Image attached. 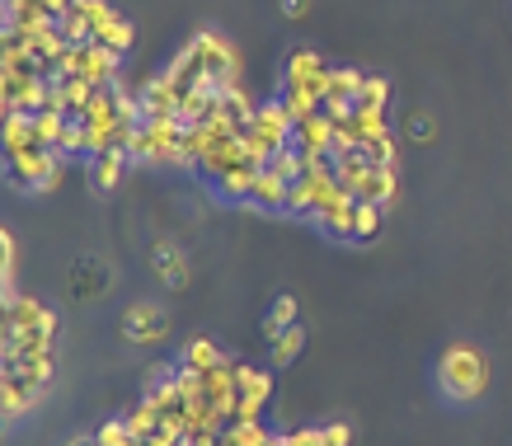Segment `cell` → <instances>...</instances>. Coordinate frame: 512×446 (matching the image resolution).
<instances>
[{
    "label": "cell",
    "instance_id": "obj_9",
    "mask_svg": "<svg viewBox=\"0 0 512 446\" xmlns=\"http://www.w3.org/2000/svg\"><path fill=\"white\" fill-rule=\"evenodd\" d=\"M315 221L325 226L334 240H353V221H357V198L353 193H339V198H329L320 212H315Z\"/></svg>",
    "mask_w": 512,
    "mask_h": 446
},
{
    "label": "cell",
    "instance_id": "obj_12",
    "mask_svg": "<svg viewBox=\"0 0 512 446\" xmlns=\"http://www.w3.org/2000/svg\"><path fill=\"white\" fill-rule=\"evenodd\" d=\"M249 202H254L259 212H287V202H292V184L264 165V170H259V179H254V198H249Z\"/></svg>",
    "mask_w": 512,
    "mask_h": 446
},
{
    "label": "cell",
    "instance_id": "obj_2",
    "mask_svg": "<svg viewBox=\"0 0 512 446\" xmlns=\"http://www.w3.org/2000/svg\"><path fill=\"white\" fill-rule=\"evenodd\" d=\"M292 132H296V123H292V113H287V104H282V99H268V104L254 108V118H249V127H245V151L254 155L259 165H268L278 151L292 146Z\"/></svg>",
    "mask_w": 512,
    "mask_h": 446
},
{
    "label": "cell",
    "instance_id": "obj_16",
    "mask_svg": "<svg viewBox=\"0 0 512 446\" xmlns=\"http://www.w3.org/2000/svg\"><path fill=\"white\" fill-rule=\"evenodd\" d=\"M287 446H353V428L348 423H325V428H296L282 432Z\"/></svg>",
    "mask_w": 512,
    "mask_h": 446
},
{
    "label": "cell",
    "instance_id": "obj_7",
    "mask_svg": "<svg viewBox=\"0 0 512 446\" xmlns=\"http://www.w3.org/2000/svg\"><path fill=\"white\" fill-rule=\"evenodd\" d=\"M362 80L367 71H353V66H334L329 71V85H325V118H348L357 108V94H362Z\"/></svg>",
    "mask_w": 512,
    "mask_h": 446
},
{
    "label": "cell",
    "instance_id": "obj_17",
    "mask_svg": "<svg viewBox=\"0 0 512 446\" xmlns=\"http://www.w3.org/2000/svg\"><path fill=\"white\" fill-rule=\"evenodd\" d=\"M395 193H400V179H395V170H367V179L357 184L353 198L357 202H376V207H390V202H395Z\"/></svg>",
    "mask_w": 512,
    "mask_h": 446
},
{
    "label": "cell",
    "instance_id": "obj_1",
    "mask_svg": "<svg viewBox=\"0 0 512 446\" xmlns=\"http://www.w3.org/2000/svg\"><path fill=\"white\" fill-rule=\"evenodd\" d=\"M437 385L447 390L451 400H480L484 390H489V362H484L480 348L456 343L437 362Z\"/></svg>",
    "mask_w": 512,
    "mask_h": 446
},
{
    "label": "cell",
    "instance_id": "obj_26",
    "mask_svg": "<svg viewBox=\"0 0 512 446\" xmlns=\"http://www.w3.org/2000/svg\"><path fill=\"white\" fill-rule=\"evenodd\" d=\"M306 348V329L301 324H292V329H282L278 339H273V362L278 367H287V362H296V353Z\"/></svg>",
    "mask_w": 512,
    "mask_h": 446
},
{
    "label": "cell",
    "instance_id": "obj_24",
    "mask_svg": "<svg viewBox=\"0 0 512 446\" xmlns=\"http://www.w3.org/2000/svg\"><path fill=\"white\" fill-rule=\"evenodd\" d=\"M273 432L264 423H231V428L221 432V446H268Z\"/></svg>",
    "mask_w": 512,
    "mask_h": 446
},
{
    "label": "cell",
    "instance_id": "obj_23",
    "mask_svg": "<svg viewBox=\"0 0 512 446\" xmlns=\"http://www.w3.org/2000/svg\"><path fill=\"white\" fill-rule=\"evenodd\" d=\"M160 423H165V414H160V409H156L151 400H141L137 409L127 414V428H132V437H137V442H141V437H156Z\"/></svg>",
    "mask_w": 512,
    "mask_h": 446
},
{
    "label": "cell",
    "instance_id": "obj_6",
    "mask_svg": "<svg viewBox=\"0 0 512 446\" xmlns=\"http://www.w3.org/2000/svg\"><path fill=\"white\" fill-rule=\"evenodd\" d=\"M329 71H334V66H329L320 52H311V47H296L292 57H287V66H282V90H311V94H320V99H325Z\"/></svg>",
    "mask_w": 512,
    "mask_h": 446
},
{
    "label": "cell",
    "instance_id": "obj_10",
    "mask_svg": "<svg viewBox=\"0 0 512 446\" xmlns=\"http://www.w3.org/2000/svg\"><path fill=\"white\" fill-rule=\"evenodd\" d=\"M123 329L132 343H151L165 334V310H156L151 301H137V306H127L123 315Z\"/></svg>",
    "mask_w": 512,
    "mask_h": 446
},
{
    "label": "cell",
    "instance_id": "obj_27",
    "mask_svg": "<svg viewBox=\"0 0 512 446\" xmlns=\"http://www.w3.org/2000/svg\"><path fill=\"white\" fill-rule=\"evenodd\" d=\"M357 108H376V113H386V108H390V80L386 76H367V80H362Z\"/></svg>",
    "mask_w": 512,
    "mask_h": 446
},
{
    "label": "cell",
    "instance_id": "obj_25",
    "mask_svg": "<svg viewBox=\"0 0 512 446\" xmlns=\"http://www.w3.org/2000/svg\"><path fill=\"white\" fill-rule=\"evenodd\" d=\"M15 235L5 231L0 235V287H5V301H15V273H19V263H15Z\"/></svg>",
    "mask_w": 512,
    "mask_h": 446
},
{
    "label": "cell",
    "instance_id": "obj_21",
    "mask_svg": "<svg viewBox=\"0 0 512 446\" xmlns=\"http://www.w3.org/2000/svg\"><path fill=\"white\" fill-rule=\"evenodd\" d=\"M357 151L367 155V165L372 170H395V160H400V146H395V137L390 132H376V137H367Z\"/></svg>",
    "mask_w": 512,
    "mask_h": 446
},
{
    "label": "cell",
    "instance_id": "obj_13",
    "mask_svg": "<svg viewBox=\"0 0 512 446\" xmlns=\"http://www.w3.org/2000/svg\"><path fill=\"white\" fill-rule=\"evenodd\" d=\"M52 371H57V353H47V357H5V376L29 381L33 390H47V385H52Z\"/></svg>",
    "mask_w": 512,
    "mask_h": 446
},
{
    "label": "cell",
    "instance_id": "obj_22",
    "mask_svg": "<svg viewBox=\"0 0 512 446\" xmlns=\"http://www.w3.org/2000/svg\"><path fill=\"white\" fill-rule=\"evenodd\" d=\"M381 226H386V207H376V202H357V221H353V240H357V245H372V240H381Z\"/></svg>",
    "mask_w": 512,
    "mask_h": 446
},
{
    "label": "cell",
    "instance_id": "obj_8",
    "mask_svg": "<svg viewBox=\"0 0 512 446\" xmlns=\"http://www.w3.org/2000/svg\"><path fill=\"white\" fill-rule=\"evenodd\" d=\"M137 99H141V118H179V104H184L179 85H174L165 71L146 80V85L137 90Z\"/></svg>",
    "mask_w": 512,
    "mask_h": 446
},
{
    "label": "cell",
    "instance_id": "obj_31",
    "mask_svg": "<svg viewBox=\"0 0 512 446\" xmlns=\"http://www.w3.org/2000/svg\"><path fill=\"white\" fill-rule=\"evenodd\" d=\"M428 132H433V127H428V118H419V113H414V118H409V137H428Z\"/></svg>",
    "mask_w": 512,
    "mask_h": 446
},
{
    "label": "cell",
    "instance_id": "obj_18",
    "mask_svg": "<svg viewBox=\"0 0 512 446\" xmlns=\"http://www.w3.org/2000/svg\"><path fill=\"white\" fill-rule=\"evenodd\" d=\"M5 418H24L33 409V404L43 400V390H33L29 381H19V376H5Z\"/></svg>",
    "mask_w": 512,
    "mask_h": 446
},
{
    "label": "cell",
    "instance_id": "obj_29",
    "mask_svg": "<svg viewBox=\"0 0 512 446\" xmlns=\"http://www.w3.org/2000/svg\"><path fill=\"white\" fill-rule=\"evenodd\" d=\"M156 268H160V277H165V282L184 287V254H179L174 245H160L156 249Z\"/></svg>",
    "mask_w": 512,
    "mask_h": 446
},
{
    "label": "cell",
    "instance_id": "obj_19",
    "mask_svg": "<svg viewBox=\"0 0 512 446\" xmlns=\"http://www.w3.org/2000/svg\"><path fill=\"white\" fill-rule=\"evenodd\" d=\"M226 362V353H221L212 339H188L184 353H179V367H193V371H212Z\"/></svg>",
    "mask_w": 512,
    "mask_h": 446
},
{
    "label": "cell",
    "instance_id": "obj_14",
    "mask_svg": "<svg viewBox=\"0 0 512 446\" xmlns=\"http://www.w3.org/2000/svg\"><path fill=\"white\" fill-rule=\"evenodd\" d=\"M259 170H264V165H259V160H245V165H235V170H226L217 179V193L226 202H249L254 198V179H259Z\"/></svg>",
    "mask_w": 512,
    "mask_h": 446
},
{
    "label": "cell",
    "instance_id": "obj_3",
    "mask_svg": "<svg viewBox=\"0 0 512 446\" xmlns=\"http://www.w3.org/2000/svg\"><path fill=\"white\" fill-rule=\"evenodd\" d=\"M184 132H188L184 118H141L132 160H146V165H188Z\"/></svg>",
    "mask_w": 512,
    "mask_h": 446
},
{
    "label": "cell",
    "instance_id": "obj_11",
    "mask_svg": "<svg viewBox=\"0 0 512 446\" xmlns=\"http://www.w3.org/2000/svg\"><path fill=\"white\" fill-rule=\"evenodd\" d=\"M127 160H132L127 151H99V155H90V160H85V174H90L94 193H113V188H118V179H123V170H127Z\"/></svg>",
    "mask_w": 512,
    "mask_h": 446
},
{
    "label": "cell",
    "instance_id": "obj_15",
    "mask_svg": "<svg viewBox=\"0 0 512 446\" xmlns=\"http://www.w3.org/2000/svg\"><path fill=\"white\" fill-rule=\"evenodd\" d=\"M52 310L38 301V296H15V301H5V334H19V329H38Z\"/></svg>",
    "mask_w": 512,
    "mask_h": 446
},
{
    "label": "cell",
    "instance_id": "obj_28",
    "mask_svg": "<svg viewBox=\"0 0 512 446\" xmlns=\"http://www.w3.org/2000/svg\"><path fill=\"white\" fill-rule=\"evenodd\" d=\"M296 324V296H278V301H273V315H268L264 320V334H268V343L278 339L282 329H292Z\"/></svg>",
    "mask_w": 512,
    "mask_h": 446
},
{
    "label": "cell",
    "instance_id": "obj_30",
    "mask_svg": "<svg viewBox=\"0 0 512 446\" xmlns=\"http://www.w3.org/2000/svg\"><path fill=\"white\" fill-rule=\"evenodd\" d=\"M282 15H287V19H301V15H306V0H282Z\"/></svg>",
    "mask_w": 512,
    "mask_h": 446
},
{
    "label": "cell",
    "instance_id": "obj_4",
    "mask_svg": "<svg viewBox=\"0 0 512 446\" xmlns=\"http://www.w3.org/2000/svg\"><path fill=\"white\" fill-rule=\"evenodd\" d=\"M62 155L52 146H33V151H19V155H5V174L15 188H29V193H52L62 184Z\"/></svg>",
    "mask_w": 512,
    "mask_h": 446
},
{
    "label": "cell",
    "instance_id": "obj_5",
    "mask_svg": "<svg viewBox=\"0 0 512 446\" xmlns=\"http://www.w3.org/2000/svg\"><path fill=\"white\" fill-rule=\"evenodd\" d=\"M193 47L202 52V66H207V80L217 90H240V57L235 47L221 38V33H193Z\"/></svg>",
    "mask_w": 512,
    "mask_h": 446
},
{
    "label": "cell",
    "instance_id": "obj_20",
    "mask_svg": "<svg viewBox=\"0 0 512 446\" xmlns=\"http://www.w3.org/2000/svg\"><path fill=\"white\" fill-rule=\"evenodd\" d=\"M132 38H137V33H132V24H127V19L118 15V10H113V15L104 19V24H99V33H94V43L109 47V52H118V57H123L127 47H132Z\"/></svg>",
    "mask_w": 512,
    "mask_h": 446
},
{
    "label": "cell",
    "instance_id": "obj_32",
    "mask_svg": "<svg viewBox=\"0 0 512 446\" xmlns=\"http://www.w3.org/2000/svg\"><path fill=\"white\" fill-rule=\"evenodd\" d=\"M71 446H99V442H94V437H76V442H71Z\"/></svg>",
    "mask_w": 512,
    "mask_h": 446
}]
</instances>
